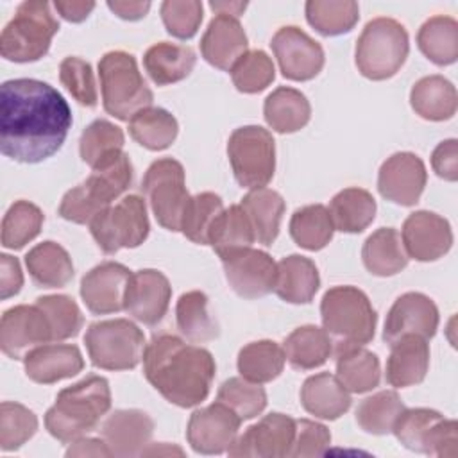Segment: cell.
<instances>
[{"instance_id": "1", "label": "cell", "mask_w": 458, "mask_h": 458, "mask_svg": "<svg viewBox=\"0 0 458 458\" xmlns=\"http://www.w3.org/2000/svg\"><path fill=\"white\" fill-rule=\"evenodd\" d=\"M72 111L64 97L38 79H11L0 88V150L18 163H41L64 143Z\"/></svg>"}, {"instance_id": "2", "label": "cell", "mask_w": 458, "mask_h": 458, "mask_svg": "<svg viewBox=\"0 0 458 458\" xmlns=\"http://www.w3.org/2000/svg\"><path fill=\"white\" fill-rule=\"evenodd\" d=\"M147 381L179 408H193L208 399L216 372L213 354L175 335H156L143 352Z\"/></svg>"}, {"instance_id": "3", "label": "cell", "mask_w": 458, "mask_h": 458, "mask_svg": "<svg viewBox=\"0 0 458 458\" xmlns=\"http://www.w3.org/2000/svg\"><path fill=\"white\" fill-rule=\"evenodd\" d=\"M109 410V381L91 374L57 394L45 413V428L55 440L72 444L91 433Z\"/></svg>"}, {"instance_id": "4", "label": "cell", "mask_w": 458, "mask_h": 458, "mask_svg": "<svg viewBox=\"0 0 458 458\" xmlns=\"http://www.w3.org/2000/svg\"><path fill=\"white\" fill-rule=\"evenodd\" d=\"M132 182V163L122 150L91 168V174L75 188L68 190L59 204V216L89 225L91 220L113 206V200L122 197Z\"/></svg>"}, {"instance_id": "5", "label": "cell", "mask_w": 458, "mask_h": 458, "mask_svg": "<svg viewBox=\"0 0 458 458\" xmlns=\"http://www.w3.org/2000/svg\"><path fill=\"white\" fill-rule=\"evenodd\" d=\"M322 327L336 345H367L376 333L377 315L365 292L356 286H333L320 301Z\"/></svg>"}, {"instance_id": "6", "label": "cell", "mask_w": 458, "mask_h": 458, "mask_svg": "<svg viewBox=\"0 0 458 458\" xmlns=\"http://www.w3.org/2000/svg\"><path fill=\"white\" fill-rule=\"evenodd\" d=\"M98 77L104 109L129 122L138 111L150 107L154 95L138 70L136 57L123 50H111L98 61Z\"/></svg>"}, {"instance_id": "7", "label": "cell", "mask_w": 458, "mask_h": 458, "mask_svg": "<svg viewBox=\"0 0 458 458\" xmlns=\"http://www.w3.org/2000/svg\"><path fill=\"white\" fill-rule=\"evenodd\" d=\"M410 52V38L403 23L394 18L377 16L370 20L354 50L358 72L370 81H386L404 64Z\"/></svg>"}, {"instance_id": "8", "label": "cell", "mask_w": 458, "mask_h": 458, "mask_svg": "<svg viewBox=\"0 0 458 458\" xmlns=\"http://www.w3.org/2000/svg\"><path fill=\"white\" fill-rule=\"evenodd\" d=\"M59 21L43 0H25L0 34V54L13 63H34L48 54Z\"/></svg>"}, {"instance_id": "9", "label": "cell", "mask_w": 458, "mask_h": 458, "mask_svg": "<svg viewBox=\"0 0 458 458\" xmlns=\"http://www.w3.org/2000/svg\"><path fill=\"white\" fill-rule=\"evenodd\" d=\"M88 356L102 370H131L143 360L147 347L143 331L127 318L98 320L84 335Z\"/></svg>"}, {"instance_id": "10", "label": "cell", "mask_w": 458, "mask_h": 458, "mask_svg": "<svg viewBox=\"0 0 458 458\" xmlns=\"http://www.w3.org/2000/svg\"><path fill=\"white\" fill-rule=\"evenodd\" d=\"M227 157L233 175L242 188H263L276 172V141L265 127L243 125L231 132Z\"/></svg>"}, {"instance_id": "11", "label": "cell", "mask_w": 458, "mask_h": 458, "mask_svg": "<svg viewBox=\"0 0 458 458\" xmlns=\"http://www.w3.org/2000/svg\"><path fill=\"white\" fill-rule=\"evenodd\" d=\"M392 433L410 451L454 458L458 454V422L431 408H404Z\"/></svg>"}, {"instance_id": "12", "label": "cell", "mask_w": 458, "mask_h": 458, "mask_svg": "<svg viewBox=\"0 0 458 458\" xmlns=\"http://www.w3.org/2000/svg\"><path fill=\"white\" fill-rule=\"evenodd\" d=\"M150 231L147 204L140 195H127L118 204L100 211L89 224V233L104 254L140 247Z\"/></svg>"}, {"instance_id": "13", "label": "cell", "mask_w": 458, "mask_h": 458, "mask_svg": "<svg viewBox=\"0 0 458 458\" xmlns=\"http://www.w3.org/2000/svg\"><path fill=\"white\" fill-rule=\"evenodd\" d=\"M141 190L157 224L172 233L181 231V220L191 197L186 190L182 165L174 157L156 159L143 175Z\"/></svg>"}, {"instance_id": "14", "label": "cell", "mask_w": 458, "mask_h": 458, "mask_svg": "<svg viewBox=\"0 0 458 458\" xmlns=\"http://www.w3.org/2000/svg\"><path fill=\"white\" fill-rule=\"evenodd\" d=\"M231 290L243 299H259L274 292L277 263L268 252L243 247L220 256Z\"/></svg>"}, {"instance_id": "15", "label": "cell", "mask_w": 458, "mask_h": 458, "mask_svg": "<svg viewBox=\"0 0 458 458\" xmlns=\"http://www.w3.org/2000/svg\"><path fill=\"white\" fill-rule=\"evenodd\" d=\"M295 437V419L274 411L249 426L227 449L233 458H284Z\"/></svg>"}, {"instance_id": "16", "label": "cell", "mask_w": 458, "mask_h": 458, "mask_svg": "<svg viewBox=\"0 0 458 458\" xmlns=\"http://www.w3.org/2000/svg\"><path fill=\"white\" fill-rule=\"evenodd\" d=\"M283 77L304 82L315 79L324 68V48L295 25L281 27L270 41Z\"/></svg>"}, {"instance_id": "17", "label": "cell", "mask_w": 458, "mask_h": 458, "mask_svg": "<svg viewBox=\"0 0 458 458\" xmlns=\"http://www.w3.org/2000/svg\"><path fill=\"white\" fill-rule=\"evenodd\" d=\"M48 342H52V329L38 304H18L4 311L0 320V347L5 356L25 360L30 351Z\"/></svg>"}, {"instance_id": "18", "label": "cell", "mask_w": 458, "mask_h": 458, "mask_svg": "<svg viewBox=\"0 0 458 458\" xmlns=\"http://www.w3.org/2000/svg\"><path fill=\"white\" fill-rule=\"evenodd\" d=\"M242 419L222 403L199 408L190 415L186 438L190 447L200 454L227 453L236 440Z\"/></svg>"}, {"instance_id": "19", "label": "cell", "mask_w": 458, "mask_h": 458, "mask_svg": "<svg viewBox=\"0 0 458 458\" xmlns=\"http://www.w3.org/2000/svg\"><path fill=\"white\" fill-rule=\"evenodd\" d=\"M428 172L413 152H395L383 161L377 172V190L383 199L397 206H415L424 191Z\"/></svg>"}, {"instance_id": "20", "label": "cell", "mask_w": 458, "mask_h": 458, "mask_svg": "<svg viewBox=\"0 0 458 458\" xmlns=\"http://www.w3.org/2000/svg\"><path fill=\"white\" fill-rule=\"evenodd\" d=\"M172 286L168 277L156 268H141L131 274L123 310L145 326H156L168 311Z\"/></svg>"}, {"instance_id": "21", "label": "cell", "mask_w": 458, "mask_h": 458, "mask_svg": "<svg viewBox=\"0 0 458 458\" xmlns=\"http://www.w3.org/2000/svg\"><path fill=\"white\" fill-rule=\"evenodd\" d=\"M401 240L408 258L415 261H437L445 256L453 245L451 224L433 211H415L406 216Z\"/></svg>"}, {"instance_id": "22", "label": "cell", "mask_w": 458, "mask_h": 458, "mask_svg": "<svg viewBox=\"0 0 458 458\" xmlns=\"http://www.w3.org/2000/svg\"><path fill=\"white\" fill-rule=\"evenodd\" d=\"M438 322V308L433 299L420 292H406L395 299L386 315L383 340L388 345L404 335H419L429 340L435 336Z\"/></svg>"}, {"instance_id": "23", "label": "cell", "mask_w": 458, "mask_h": 458, "mask_svg": "<svg viewBox=\"0 0 458 458\" xmlns=\"http://www.w3.org/2000/svg\"><path fill=\"white\" fill-rule=\"evenodd\" d=\"M131 274L116 261H104L86 272L81 279V297L86 308L95 315L122 311Z\"/></svg>"}, {"instance_id": "24", "label": "cell", "mask_w": 458, "mask_h": 458, "mask_svg": "<svg viewBox=\"0 0 458 458\" xmlns=\"http://www.w3.org/2000/svg\"><path fill=\"white\" fill-rule=\"evenodd\" d=\"M100 435L113 456H141L154 435V420L143 410H114L102 422Z\"/></svg>"}, {"instance_id": "25", "label": "cell", "mask_w": 458, "mask_h": 458, "mask_svg": "<svg viewBox=\"0 0 458 458\" xmlns=\"http://www.w3.org/2000/svg\"><path fill=\"white\" fill-rule=\"evenodd\" d=\"M249 39L236 16L215 14L200 38V54L211 66L231 72L247 52Z\"/></svg>"}, {"instance_id": "26", "label": "cell", "mask_w": 458, "mask_h": 458, "mask_svg": "<svg viewBox=\"0 0 458 458\" xmlns=\"http://www.w3.org/2000/svg\"><path fill=\"white\" fill-rule=\"evenodd\" d=\"M25 374L39 385H52L77 376L84 369L81 349L72 344H45L23 360Z\"/></svg>"}, {"instance_id": "27", "label": "cell", "mask_w": 458, "mask_h": 458, "mask_svg": "<svg viewBox=\"0 0 458 458\" xmlns=\"http://www.w3.org/2000/svg\"><path fill=\"white\" fill-rule=\"evenodd\" d=\"M429 369V344L419 335H404L390 345L386 360V383L408 388L424 381Z\"/></svg>"}, {"instance_id": "28", "label": "cell", "mask_w": 458, "mask_h": 458, "mask_svg": "<svg viewBox=\"0 0 458 458\" xmlns=\"http://www.w3.org/2000/svg\"><path fill=\"white\" fill-rule=\"evenodd\" d=\"M302 408L324 420H336L351 408V394L329 372L310 376L301 386Z\"/></svg>"}, {"instance_id": "29", "label": "cell", "mask_w": 458, "mask_h": 458, "mask_svg": "<svg viewBox=\"0 0 458 458\" xmlns=\"http://www.w3.org/2000/svg\"><path fill=\"white\" fill-rule=\"evenodd\" d=\"M320 286L317 265L301 254L284 256L277 263V279L274 292L290 304H308Z\"/></svg>"}, {"instance_id": "30", "label": "cell", "mask_w": 458, "mask_h": 458, "mask_svg": "<svg viewBox=\"0 0 458 458\" xmlns=\"http://www.w3.org/2000/svg\"><path fill=\"white\" fill-rule=\"evenodd\" d=\"M197 54L191 47L159 41L143 55V68L157 86H168L186 79L195 68Z\"/></svg>"}, {"instance_id": "31", "label": "cell", "mask_w": 458, "mask_h": 458, "mask_svg": "<svg viewBox=\"0 0 458 458\" xmlns=\"http://www.w3.org/2000/svg\"><path fill=\"white\" fill-rule=\"evenodd\" d=\"M25 267L39 288H63L73 277V263L68 250L52 240L34 245L25 254Z\"/></svg>"}, {"instance_id": "32", "label": "cell", "mask_w": 458, "mask_h": 458, "mask_svg": "<svg viewBox=\"0 0 458 458\" xmlns=\"http://www.w3.org/2000/svg\"><path fill=\"white\" fill-rule=\"evenodd\" d=\"M263 116L272 131L279 134H292L308 125L311 118V106L306 95L299 89L279 86L265 98Z\"/></svg>"}, {"instance_id": "33", "label": "cell", "mask_w": 458, "mask_h": 458, "mask_svg": "<svg viewBox=\"0 0 458 458\" xmlns=\"http://www.w3.org/2000/svg\"><path fill=\"white\" fill-rule=\"evenodd\" d=\"M410 104L415 114L429 122H444L454 116L458 95L451 81L442 75L419 79L410 91Z\"/></svg>"}, {"instance_id": "34", "label": "cell", "mask_w": 458, "mask_h": 458, "mask_svg": "<svg viewBox=\"0 0 458 458\" xmlns=\"http://www.w3.org/2000/svg\"><path fill=\"white\" fill-rule=\"evenodd\" d=\"M240 206L249 216L256 242L270 247L279 234V225L286 208L284 199L276 190L263 186L250 190L242 199Z\"/></svg>"}, {"instance_id": "35", "label": "cell", "mask_w": 458, "mask_h": 458, "mask_svg": "<svg viewBox=\"0 0 458 458\" xmlns=\"http://www.w3.org/2000/svg\"><path fill=\"white\" fill-rule=\"evenodd\" d=\"M361 259L372 276L390 277L404 270L410 258L397 229L379 227L365 240L361 247Z\"/></svg>"}, {"instance_id": "36", "label": "cell", "mask_w": 458, "mask_h": 458, "mask_svg": "<svg viewBox=\"0 0 458 458\" xmlns=\"http://www.w3.org/2000/svg\"><path fill=\"white\" fill-rule=\"evenodd\" d=\"M336 377L347 392L365 394L381 381L379 358L363 345L336 349Z\"/></svg>"}, {"instance_id": "37", "label": "cell", "mask_w": 458, "mask_h": 458, "mask_svg": "<svg viewBox=\"0 0 458 458\" xmlns=\"http://www.w3.org/2000/svg\"><path fill=\"white\" fill-rule=\"evenodd\" d=\"M281 347L286 361L293 369L313 370L329 360L333 352V340L324 331V327L308 324L293 329L284 338Z\"/></svg>"}, {"instance_id": "38", "label": "cell", "mask_w": 458, "mask_h": 458, "mask_svg": "<svg viewBox=\"0 0 458 458\" xmlns=\"http://www.w3.org/2000/svg\"><path fill=\"white\" fill-rule=\"evenodd\" d=\"M329 215L335 231L356 234L365 231L376 216V200L370 191L363 188H344L329 202Z\"/></svg>"}, {"instance_id": "39", "label": "cell", "mask_w": 458, "mask_h": 458, "mask_svg": "<svg viewBox=\"0 0 458 458\" xmlns=\"http://www.w3.org/2000/svg\"><path fill=\"white\" fill-rule=\"evenodd\" d=\"M417 47L437 66L453 64L458 59V21L444 14L428 18L417 32Z\"/></svg>"}, {"instance_id": "40", "label": "cell", "mask_w": 458, "mask_h": 458, "mask_svg": "<svg viewBox=\"0 0 458 458\" xmlns=\"http://www.w3.org/2000/svg\"><path fill=\"white\" fill-rule=\"evenodd\" d=\"M179 333L191 344H204L218 336V324L208 310V295L200 290L184 292L175 304Z\"/></svg>"}, {"instance_id": "41", "label": "cell", "mask_w": 458, "mask_h": 458, "mask_svg": "<svg viewBox=\"0 0 458 458\" xmlns=\"http://www.w3.org/2000/svg\"><path fill=\"white\" fill-rule=\"evenodd\" d=\"M179 132L175 116L163 107H145L129 120L131 138L147 150L157 152L168 148Z\"/></svg>"}, {"instance_id": "42", "label": "cell", "mask_w": 458, "mask_h": 458, "mask_svg": "<svg viewBox=\"0 0 458 458\" xmlns=\"http://www.w3.org/2000/svg\"><path fill=\"white\" fill-rule=\"evenodd\" d=\"M284 352L274 340H256L243 345L238 352L236 367L242 377L252 383H270L284 369Z\"/></svg>"}, {"instance_id": "43", "label": "cell", "mask_w": 458, "mask_h": 458, "mask_svg": "<svg viewBox=\"0 0 458 458\" xmlns=\"http://www.w3.org/2000/svg\"><path fill=\"white\" fill-rule=\"evenodd\" d=\"M288 229L292 240L306 250L324 249L335 233L329 209L324 204H308L295 209Z\"/></svg>"}, {"instance_id": "44", "label": "cell", "mask_w": 458, "mask_h": 458, "mask_svg": "<svg viewBox=\"0 0 458 458\" xmlns=\"http://www.w3.org/2000/svg\"><path fill=\"white\" fill-rule=\"evenodd\" d=\"M304 13L308 23L322 36L347 34L360 20V7L352 0H308Z\"/></svg>"}, {"instance_id": "45", "label": "cell", "mask_w": 458, "mask_h": 458, "mask_svg": "<svg viewBox=\"0 0 458 458\" xmlns=\"http://www.w3.org/2000/svg\"><path fill=\"white\" fill-rule=\"evenodd\" d=\"M254 242V231L243 208L240 204L224 208L209 233V245L213 250L218 256H224L236 249L252 247Z\"/></svg>"}, {"instance_id": "46", "label": "cell", "mask_w": 458, "mask_h": 458, "mask_svg": "<svg viewBox=\"0 0 458 458\" xmlns=\"http://www.w3.org/2000/svg\"><path fill=\"white\" fill-rule=\"evenodd\" d=\"M404 408L395 390H381L358 404L356 422L369 435H388Z\"/></svg>"}, {"instance_id": "47", "label": "cell", "mask_w": 458, "mask_h": 458, "mask_svg": "<svg viewBox=\"0 0 458 458\" xmlns=\"http://www.w3.org/2000/svg\"><path fill=\"white\" fill-rule=\"evenodd\" d=\"M43 222L45 215L36 204L29 200L13 202L2 218V245L13 250L23 249L39 234Z\"/></svg>"}, {"instance_id": "48", "label": "cell", "mask_w": 458, "mask_h": 458, "mask_svg": "<svg viewBox=\"0 0 458 458\" xmlns=\"http://www.w3.org/2000/svg\"><path fill=\"white\" fill-rule=\"evenodd\" d=\"M222 211L224 202L216 193L202 191L191 195L181 220V233L197 245H209L211 227Z\"/></svg>"}, {"instance_id": "49", "label": "cell", "mask_w": 458, "mask_h": 458, "mask_svg": "<svg viewBox=\"0 0 458 458\" xmlns=\"http://www.w3.org/2000/svg\"><path fill=\"white\" fill-rule=\"evenodd\" d=\"M125 143L123 131L109 120L97 118L93 120L81 134L79 152L81 159L91 168L109 156L122 152Z\"/></svg>"}, {"instance_id": "50", "label": "cell", "mask_w": 458, "mask_h": 458, "mask_svg": "<svg viewBox=\"0 0 458 458\" xmlns=\"http://www.w3.org/2000/svg\"><path fill=\"white\" fill-rule=\"evenodd\" d=\"M216 401L233 410L242 420H249L265 410L267 392L259 383H252L242 376L229 377L220 385Z\"/></svg>"}, {"instance_id": "51", "label": "cell", "mask_w": 458, "mask_h": 458, "mask_svg": "<svg viewBox=\"0 0 458 458\" xmlns=\"http://www.w3.org/2000/svg\"><path fill=\"white\" fill-rule=\"evenodd\" d=\"M38 431V417L27 406L4 401L0 404V449L4 453L20 449Z\"/></svg>"}, {"instance_id": "52", "label": "cell", "mask_w": 458, "mask_h": 458, "mask_svg": "<svg viewBox=\"0 0 458 458\" xmlns=\"http://www.w3.org/2000/svg\"><path fill=\"white\" fill-rule=\"evenodd\" d=\"M231 79L238 91L254 95L263 91L276 79V66L267 52L247 50L231 68Z\"/></svg>"}, {"instance_id": "53", "label": "cell", "mask_w": 458, "mask_h": 458, "mask_svg": "<svg viewBox=\"0 0 458 458\" xmlns=\"http://www.w3.org/2000/svg\"><path fill=\"white\" fill-rule=\"evenodd\" d=\"M36 304L43 310L52 329V342H63L73 338L82 329L84 318L77 302L70 295H41Z\"/></svg>"}, {"instance_id": "54", "label": "cell", "mask_w": 458, "mask_h": 458, "mask_svg": "<svg viewBox=\"0 0 458 458\" xmlns=\"http://www.w3.org/2000/svg\"><path fill=\"white\" fill-rule=\"evenodd\" d=\"M159 11L166 32L177 39H191L204 16V5L199 0H165Z\"/></svg>"}, {"instance_id": "55", "label": "cell", "mask_w": 458, "mask_h": 458, "mask_svg": "<svg viewBox=\"0 0 458 458\" xmlns=\"http://www.w3.org/2000/svg\"><path fill=\"white\" fill-rule=\"evenodd\" d=\"M59 81L70 95L86 107H95L98 102L95 75L91 64L81 57H64L59 64Z\"/></svg>"}, {"instance_id": "56", "label": "cell", "mask_w": 458, "mask_h": 458, "mask_svg": "<svg viewBox=\"0 0 458 458\" xmlns=\"http://www.w3.org/2000/svg\"><path fill=\"white\" fill-rule=\"evenodd\" d=\"M331 444L329 429L311 419L295 420V437L290 449L292 458H311L320 456Z\"/></svg>"}, {"instance_id": "57", "label": "cell", "mask_w": 458, "mask_h": 458, "mask_svg": "<svg viewBox=\"0 0 458 458\" xmlns=\"http://www.w3.org/2000/svg\"><path fill=\"white\" fill-rule=\"evenodd\" d=\"M431 166L438 177L454 182L458 179V141L454 138L440 141L431 154Z\"/></svg>"}, {"instance_id": "58", "label": "cell", "mask_w": 458, "mask_h": 458, "mask_svg": "<svg viewBox=\"0 0 458 458\" xmlns=\"http://www.w3.org/2000/svg\"><path fill=\"white\" fill-rule=\"evenodd\" d=\"M23 286V272L20 261L9 254L0 256V299H9L20 293Z\"/></svg>"}, {"instance_id": "59", "label": "cell", "mask_w": 458, "mask_h": 458, "mask_svg": "<svg viewBox=\"0 0 458 458\" xmlns=\"http://www.w3.org/2000/svg\"><path fill=\"white\" fill-rule=\"evenodd\" d=\"M95 5H97L95 2H86V0H55L54 2V9L57 11V14L70 23L84 21L91 14Z\"/></svg>"}, {"instance_id": "60", "label": "cell", "mask_w": 458, "mask_h": 458, "mask_svg": "<svg viewBox=\"0 0 458 458\" xmlns=\"http://www.w3.org/2000/svg\"><path fill=\"white\" fill-rule=\"evenodd\" d=\"M150 2H141V0H109L107 2V7L122 20H127V21H136V20H141L147 16V13L150 11Z\"/></svg>"}, {"instance_id": "61", "label": "cell", "mask_w": 458, "mask_h": 458, "mask_svg": "<svg viewBox=\"0 0 458 458\" xmlns=\"http://www.w3.org/2000/svg\"><path fill=\"white\" fill-rule=\"evenodd\" d=\"M66 456H113L111 449L104 442V438H88L82 437L66 449Z\"/></svg>"}, {"instance_id": "62", "label": "cell", "mask_w": 458, "mask_h": 458, "mask_svg": "<svg viewBox=\"0 0 458 458\" xmlns=\"http://www.w3.org/2000/svg\"><path fill=\"white\" fill-rule=\"evenodd\" d=\"M209 7L216 14H227V16L240 18V14H243V11L247 7V2H209Z\"/></svg>"}, {"instance_id": "63", "label": "cell", "mask_w": 458, "mask_h": 458, "mask_svg": "<svg viewBox=\"0 0 458 458\" xmlns=\"http://www.w3.org/2000/svg\"><path fill=\"white\" fill-rule=\"evenodd\" d=\"M156 454L157 456H172V454L182 456L184 451L177 445H170L166 442H161V444H148L141 453V456H156Z\"/></svg>"}]
</instances>
